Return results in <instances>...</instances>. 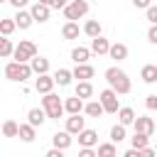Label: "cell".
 <instances>
[{
  "label": "cell",
  "mask_w": 157,
  "mask_h": 157,
  "mask_svg": "<svg viewBox=\"0 0 157 157\" xmlns=\"http://www.w3.org/2000/svg\"><path fill=\"white\" fill-rule=\"evenodd\" d=\"M98 157H118V155H115V145H113V142L98 145Z\"/></svg>",
  "instance_id": "31"
},
{
  "label": "cell",
  "mask_w": 157,
  "mask_h": 157,
  "mask_svg": "<svg viewBox=\"0 0 157 157\" xmlns=\"http://www.w3.org/2000/svg\"><path fill=\"white\" fill-rule=\"evenodd\" d=\"M12 52H15V47H12V42H10L7 37H5V39H0V56H5V59H7V56H10Z\"/></svg>",
  "instance_id": "34"
},
{
  "label": "cell",
  "mask_w": 157,
  "mask_h": 157,
  "mask_svg": "<svg viewBox=\"0 0 157 157\" xmlns=\"http://www.w3.org/2000/svg\"><path fill=\"white\" fill-rule=\"evenodd\" d=\"M32 20H34V17H32V12H25V10H20V12H17V17H15V22H17V27H20V29H27V27L32 25Z\"/></svg>",
  "instance_id": "23"
},
{
  "label": "cell",
  "mask_w": 157,
  "mask_h": 157,
  "mask_svg": "<svg viewBox=\"0 0 157 157\" xmlns=\"http://www.w3.org/2000/svg\"><path fill=\"white\" fill-rule=\"evenodd\" d=\"M76 157H78V155H76Z\"/></svg>",
  "instance_id": "45"
},
{
  "label": "cell",
  "mask_w": 157,
  "mask_h": 157,
  "mask_svg": "<svg viewBox=\"0 0 157 157\" xmlns=\"http://www.w3.org/2000/svg\"><path fill=\"white\" fill-rule=\"evenodd\" d=\"M88 12V0H74V2H69L66 7H64V15H66V20L69 22H74V20H78V17H83Z\"/></svg>",
  "instance_id": "4"
},
{
  "label": "cell",
  "mask_w": 157,
  "mask_h": 157,
  "mask_svg": "<svg viewBox=\"0 0 157 157\" xmlns=\"http://www.w3.org/2000/svg\"><path fill=\"white\" fill-rule=\"evenodd\" d=\"M29 66H32V71H34L37 76H42V74H47V69H49V61H47L44 56H34Z\"/></svg>",
  "instance_id": "19"
},
{
  "label": "cell",
  "mask_w": 157,
  "mask_h": 157,
  "mask_svg": "<svg viewBox=\"0 0 157 157\" xmlns=\"http://www.w3.org/2000/svg\"><path fill=\"white\" fill-rule=\"evenodd\" d=\"M42 105H44V110H47V115L49 118H54V120H59L61 118V113L66 110V105L59 101V96H54V93H47L44 98H42Z\"/></svg>",
  "instance_id": "3"
},
{
  "label": "cell",
  "mask_w": 157,
  "mask_h": 157,
  "mask_svg": "<svg viewBox=\"0 0 157 157\" xmlns=\"http://www.w3.org/2000/svg\"><path fill=\"white\" fill-rule=\"evenodd\" d=\"M54 83H56V81H54V76H49V74H42V76L34 81V88H37L39 93H44V96H47V93H52Z\"/></svg>",
  "instance_id": "8"
},
{
  "label": "cell",
  "mask_w": 157,
  "mask_h": 157,
  "mask_svg": "<svg viewBox=\"0 0 157 157\" xmlns=\"http://www.w3.org/2000/svg\"><path fill=\"white\" fill-rule=\"evenodd\" d=\"M74 78H78V81H88V78H93V66H91V64H76V69H74Z\"/></svg>",
  "instance_id": "9"
},
{
  "label": "cell",
  "mask_w": 157,
  "mask_h": 157,
  "mask_svg": "<svg viewBox=\"0 0 157 157\" xmlns=\"http://www.w3.org/2000/svg\"><path fill=\"white\" fill-rule=\"evenodd\" d=\"M83 32H86L91 39L101 37V22H98V20H88V22H86V27H83Z\"/></svg>",
  "instance_id": "24"
},
{
  "label": "cell",
  "mask_w": 157,
  "mask_h": 157,
  "mask_svg": "<svg viewBox=\"0 0 157 157\" xmlns=\"http://www.w3.org/2000/svg\"><path fill=\"white\" fill-rule=\"evenodd\" d=\"M47 157H64V155H61V150H59V147H52V150L47 152Z\"/></svg>",
  "instance_id": "42"
},
{
  "label": "cell",
  "mask_w": 157,
  "mask_h": 157,
  "mask_svg": "<svg viewBox=\"0 0 157 157\" xmlns=\"http://www.w3.org/2000/svg\"><path fill=\"white\" fill-rule=\"evenodd\" d=\"M71 78H74V71H69V69H59V71L54 74V81H56L59 86H66Z\"/></svg>",
  "instance_id": "28"
},
{
  "label": "cell",
  "mask_w": 157,
  "mask_h": 157,
  "mask_svg": "<svg viewBox=\"0 0 157 157\" xmlns=\"http://www.w3.org/2000/svg\"><path fill=\"white\" fill-rule=\"evenodd\" d=\"M108 54H110V59H118V61H120V59L128 56V47L120 44V42H115V44H110V52H108Z\"/></svg>",
  "instance_id": "20"
},
{
  "label": "cell",
  "mask_w": 157,
  "mask_h": 157,
  "mask_svg": "<svg viewBox=\"0 0 157 157\" xmlns=\"http://www.w3.org/2000/svg\"><path fill=\"white\" fill-rule=\"evenodd\" d=\"M101 103H103V108H105V113H118L120 108H118V93L113 91V88H105V91H101V98H98Z\"/></svg>",
  "instance_id": "6"
},
{
  "label": "cell",
  "mask_w": 157,
  "mask_h": 157,
  "mask_svg": "<svg viewBox=\"0 0 157 157\" xmlns=\"http://www.w3.org/2000/svg\"><path fill=\"white\" fill-rule=\"evenodd\" d=\"M5 76L10 78V81H27L29 76H32V66H27V64H20V61H10L7 66H5Z\"/></svg>",
  "instance_id": "2"
},
{
  "label": "cell",
  "mask_w": 157,
  "mask_h": 157,
  "mask_svg": "<svg viewBox=\"0 0 157 157\" xmlns=\"http://www.w3.org/2000/svg\"><path fill=\"white\" fill-rule=\"evenodd\" d=\"M150 2H152V0H132V5H135V7H140V10H147V7H152Z\"/></svg>",
  "instance_id": "40"
},
{
  "label": "cell",
  "mask_w": 157,
  "mask_h": 157,
  "mask_svg": "<svg viewBox=\"0 0 157 157\" xmlns=\"http://www.w3.org/2000/svg\"><path fill=\"white\" fill-rule=\"evenodd\" d=\"M140 157H155V150L152 147H145V150H140Z\"/></svg>",
  "instance_id": "41"
},
{
  "label": "cell",
  "mask_w": 157,
  "mask_h": 157,
  "mask_svg": "<svg viewBox=\"0 0 157 157\" xmlns=\"http://www.w3.org/2000/svg\"><path fill=\"white\" fill-rule=\"evenodd\" d=\"M86 113H88L91 118H98V115H103V113H105V108H103V103H101V101H91V103L86 105Z\"/></svg>",
  "instance_id": "29"
},
{
  "label": "cell",
  "mask_w": 157,
  "mask_h": 157,
  "mask_svg": "<svg viewBox=\"0 0 157 157\" xmlns=\"http://www.w3.org/2000/svg\"><path fill=\"white\" fill-rule=\"evenodd\" d=\"M147 20H150L152 25H157V5H152V7H147Z\"/></svg>",
  "instance_id": "36"
},
{
  "label": "cell",
  "mask_w": 157,
  "mask_h": 157,
  "mask_svg": "<svg viewBox=\"0 0 157 157\" xmlns=\"http://www.w3.org/2000/svg\"><path fill=\"white\" fill-rule=\"evenodd\" d=\"M91 52H96V54H108V52H110L108 39H105V37H96V39H91Z\"/></svg>",
  "instance_id": "14"
},
{
  "label": "cell",
  "mask_w": 157,
  "mask_h": 157,
  "mask_svg": "<svg viewBox=\"0 0 157 157\" xmlns=\"http://www.w3.org/2000/svg\"><path fill=\"white\" fill-rule=\"evenodd\" d=\"M52 142H54V147L64 150V147L71 145V132H69V130H61V132H56V135L52 137Z\"/></svg>",
  "instance_id": "16"
},
{
  "label": "cell",
  "mask_w": 157,
  "mask_h": 157,
  "mask_svg": "<svg viewBox=\"0 0 157 157\" xmlns=\"http://www.w3.org/2000/svg\"><path fill=\"white\" fill-rule=\"evenodd\" d=\"M76 96H78V98H91V96H93V86H91V81H78V86H76Z\"/></svg>",
  "instance_id": "25"
},
{
  "label": "cell",
  "mask_w": 157,
  "mask_h": 157,
  "mask_svg": "<svg viewBox=\"0 0 157 157\" xmlns=\"http://www.w3.org/2000/svg\"><path fill=\"white\" fill-rule=\"evenodd\" d=\"M15 27H17V22H15V20H10V17H5V20H0V32H2L5 37H7V34H10L12 29H15Z\"/></svg>",
  "instance_id": "33"
},
{
  "label": "cell",
  "mask_w": 157,
  "mask_h": 157,
  "mask_svg": "<svg viewBox=\"0 0 157 157\" xmlns=\"http://www.w3.org/2000/svg\"><path fill=\"white\" fill-rule=\"evenodd\" d=\"M32 17H34L37 22H47V20H49V5L37 2V5L32 7Z\"/></svg>",
  "instance_id": "13"
},
{
  "label": "cell",
  "mask_w": 157,
  "mask_h": 157,
  "mask_svg": "<svg viewBox=\"0 0 157 157\" xmlns=\"http://www.w3.org/2000/svg\"><path fill=\"white\" fill-rule=\"evenodd\" d=\"M140 76H142L145 83H155L157 81V64H145L142 71H140Z\"/></svg>",
  "instance_id": "17"
},
{
  "label": "cell",
  "mask_w": 157,
  "mask_h": 157,
  "mask_svg": "<svg viewBox=\"0 0 157 157\" xmlns=\"http://www.w3.org/2000/svg\"><path fill=\"white\" fill-rule=\"evenodd\" d=\"M147 39H150L152 44H157V25H152V27L147 29Z\"/></svg>",
  "instance_id": "38"
},
{
  "label": "cell",
  "mask_w": 157,
  "mask_h": 157,
  "mask_svg": "<svg viewBox=\"0 0 157 157\" xmlns=\"http://www.w3.org/2000/svg\"><path fill=\"white\" fill-rule=\"evenodd\" d=\"M22 142H32L34 140V125H29V123H25V125H20V135H17Z\"/></svg>",
  "instance_id": "26"
},
{
  "label": "cell",
  "mask_w": 157,
  "mask_h": 157,
  "mask_svg": "<svg viewBox=\"0 0 157 157\" xmlns=\"http://www.w3.org/2000/svg\"><path fill=\"white\" fill-rule=\"evenodd\" d=\"M61 34H64L66 39H76V37H78V25H76V22H66V25L61 27Z\"/></svg>",
  "instance_id": "30"
},
{
  "label": "cell",
  "mask_w": 157,
  "mask_h": 157,
  "mask_svg": "<svg viewBox=\"0 0 157 157\" xmlns=\"http://www.w3.org/2000/svg\"><path fill=\"white\" fill-rule=\"evenodd\" d=\"M110 140H113V142L125 140V125H120V123H118V125H113V128H110Z\"/></svg>",
  "instance_id": "32"
},
{
  "label": "cell",
  "mask_w": 157,
  "mask_h": 157,
  "mask_svg": "<svg viewBox=\"0 0 157 157\" xmlns=\"http://www.w3.org/2000/svg\"><path fill=\"white\" fill-rule=\"evenodd\" d=\"M132 125H135V132H142V135H152L155 128H157V123L152 118H147V115H137V120Z\"/></svg>",
  "instance_id": "7"
},
{
  "label": "cell",
  "mask_w": 157,
  "mask_h": 157,
  "mask_svg": "<svg viewBox=\"0 0 157 157\" xmlns=\"http://www.w3.org/2000/svg\"><path fill=\"white\" fill-rule=\"evenodd\" d=\"M145 105H147L150 110H155V108H157V96H155V93H150V96H147V101H145Z\"/></svg>",
  "instance_id": "37"
},
{
  "label": "cell",
  "mask_w": 157,
  "mask_h": 157,
  "mask_svg": "<svg viewBox=\"0 0 157 157\" xmlns=\"http://www.w3.org/2000/svg\"><path fill=\"white\" fill-rule=\"evenodd\" d=\"M10 2H12V5H15V7H17V10H20V7H25V5H27V2H29V0H10Z\"/></svg>",
  "instance_id": "44"
},
{
  "label": "cell",
  "mask_w": 157,
  "mask_h": 157,
  "mask_svg": "<svg viewBox=\"0 0 157 157\" xmlns=\"http://www.w3.org/2000/svg\"><path fill=\"white\" fill-rule=\"evenodd\" d=\"M135 120H137V118H135V110H132V108L125 105V108L118 110V123H120V125H130V123H135Z\"/></svg>",
  "instance_id": "18"
},
{
  "label": "cell",
  "mask_w": 157,
  "mask_h": 157,
  "mask_svg": "<svg viewBox=\"0 0 157 157\" xmlns=\"http://www.w3.org/2000/svg\"><path fill=\"white\" fill-rule=\"evenodd\" d=\"M27 118H29V125H34V128H39L49 115H47V110L44 108H32L29 113H27Z\"/></svg>",
  "instance_id": "10"
},
{
  "label": "cell",
  "mask_w": 157,
  "mask_h": 157,
  "mask_svg": "<svg viewBox=\"0 0 157 157\" xmlns=\"http://www.w3.org/2000/svg\"><path fill=\"white\" fill-rule=\"evenodd\" d=\"M2 135H5V137H17V135H20V125L7 118V120L2 123Z\"/></svg>",
  "instance_id": "22"
},
{
  "label": "cell",
  "mask_w": 157,
  "mask_h": 157,
  "mask_svg": "<svg viewBox=\"0 0 157 157\" xmlns=\"http://www.w3.org/2000/svg\"><path fill=\"white\" fill-rule=\"evenodd\" d=\"M123 157H140V150H135V147H130V150H128V152H125Z\"/></svg>",
  "instance_id": "43"
},
{
  "label": "cell",
  "mask_w": 157,
  "mask_h": 157,
  "mask_svg": "<svg viewBox=\"0 0 157 157\" xmlns=\"http://www.w3.org/2000/svg\"><path fill=\"white\" fill-rule=\"evenodd\" d=\"M66 130L71 132V135H81L86 128H83V118L81 115H71L69 120H66Z\"/></svg>",
  "instance_id": "11"
},
{
  "label": "cell",
  "mask_w": 157,
  "mask_h": 157,
  "mask_svg": "<svg viewBox=\"0 0 157 157\" xmlns=\"http://www.w3.org/2000/svg\"><path fill=\"white\" fill-rule=\"evenodd\" d=\"M66 110L71 113V115H81V110H83V98H78V96H74V98H66Z\"/></svg>",
  "instance_id": "15"
},
{
  "label": "cell",
  "mask_w": 157,
  "mask_h": 157,
  "mask_svg": "<svg viewBox=\"0 0 157 157\" xmlns=\"http://www.w3.org/2000/svg\"><path fill=\"white\" fill-rule=\"evenodd\" d=\"M132 147L135 150H145V147H150V135H142V132H135L132 137Z\"/></svg>",
  "instance_id": "27"
},
{
  "label": "cell",
  "mask_w": 157,
  "mask_h": 157,
  "mask_svg": "<svg viewBox=\"0 0 157 157\" xmlns=\"http://www.w3.org/2000/svg\"><path fill=\"white\" fill-rule=\"evenodd\" d=\"M78 157H98V152H96L93 147H83V150L78 152Z\"/></svg>",
  "instance_id": "39"
},
{
  "label": "cell",
  "mask_w": 157,
  "mask_h": 157,
  "mask_svg": "<svg viewBox=\"0 0 157 157\" xmlns=\"http://www.w3.org/2000/svg\"><path fill=\"white\" fill-rule=\"evenodd\" d=\"M78 145H81V147H93V145H98V132H96V130H83V132L78 135Z\"/></svg>",
  "instance_id": "12"
},
{
  "label": "cell",
  "mask_w": 157,
  "mask_h": 157,
  "mask_svg": "<svg viewBox=\"0 0 157 157\" xmlns=\"http://www.w3.org/2000/svg\"><path fill=\"white\" fill-rule=\"evenodd\" d=\"M37 2H44L49 7H66V0H37Z\"/></svg>",
  "instance_id": "35"
},
{
  "label": "cell",
  "mask_w": 157,
  "mask_h": 157,
  "mask_svg": "<svg viewBox=\"0 0 157 157\" xmlns=\"http://www.w3.org/2000/svg\"><path fill=\"white\" fill-rule=\"evenodd\" d=\"M105 81L110 83V88L115 91V93H128L130 91V78H128V74L123 71V69H118V66H110L108 71H105Z\"/></svg>",
  "instance_id": "1"
},
{
  "label": "cell",
  "mask_w": 157,
  "mask_h": 157,
  "mask_svg": "<svg viewBox=\"0 0 157 157\" xmlns=\"http://www.w3.org/2000/svg\"><path fill=\"white\" fill-rule=\"evenodd\" d=\"M37 56V47H34V42H20L17 47H15V61H20V64H25L27 59L32 61Z\"/></svg>",
  "instance_id": "5"
},
{
  "label": "cell",
  "mask_w": 157,
  "mask_h": 157,
  "mask_svg": "<svg viewBox=\"0 0 157 157\" xmlns=\"http://www.w3.org/2000/svg\"><path fill=\"white\" fill-rule=\"evenodd\" d=\"M88 56H91V49H86V47H76V49L71 52V59H74L76 64H86Z\"/></svg>",
  "instance_id": "21"
}]
</instances>
